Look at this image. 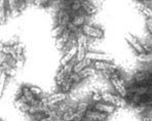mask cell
<instances>
[{"label": "cell", "mask_w": 152, "mask_h": 121, "mask_svg": "<svg viewBox=\"0 0 152 121\" xmlns=\"http://www.w3.org/2000/svg\"><path fill=\"white\" fill-rule=\"evenodd\" d=\"M77 55V45H74L72 46L68 51L64 53V55L62 57L61 59V62H60V65L62 66H65V65L69 64L70 62H72L73 60H75L74 58H76Z\"/></svg>", "instance_id": "obj_10"}, {"label": "cell", "mask_w": 152, "mask_h": 121, "mask_svg": "<svg viewBox=\"0 0 152 121\" xmlns=\"http://www.w3.org/2000/svg\"><path fill=\"white\" fill-rule=\"evenodd\" d=\"M66 29H67V27L59 26V25H58L57 27H55V28L53 29V35L55 37L59 38V37L61 36V35L65 32V31H66Z\"/></svg>", "instance_id": "obj_15"}, {"label": "cell", "mask_w": 152, "mask_h": 121, "mask_svg": "<svg viewBox=\"0 0 152 121\" xmlns=\"http://www.w3.org/2000/svg\"><path fill=\"white\" fill-rule=\"evenodd\" d=\"M93 64V60H88V59H84L83 60H81V62L79 63H76L75 66H74V70H73V72L74 73H80L83 69L88 68V67H91V65Z\"/></svg>", "instance_id": "obj_12"}, {"label": "cell", "mask_w": 152, "mask_h": 121, "mask_svg": "<svg viewBox=\"0 0 152 121\" xmlns=\"http://www.w3.org/2000/svg\"><path fill=\"white\" fill-rule=\"evenodd\" d=\"M69 81L71 82L72 84H75V83H78V82H80L81 81V77H80V75L78 73H74L73 72L72 74H71L70 76H69Z\"/></svg>", "instance_id": "obj_17"}, {"label": "cell", "mask_w": 152, "mask_h": 121, "mask_svg": "<svg viewBox=\"0 0 152 121\" xmlns=\"http://www.w3.org/2000/svg\"><path fill=\"white\" fill-rule=\"evenodd\" d=\"M29 87H30V90L32 91V93L37 98H39V100L43 98V91H42L41 88H39L37 86H29Z\"/></svg>", "instance_id": "obj_16"}, {"label": "cell", "mask_w": 152, "mask_h": 121, "mask_svg": "<svg viewBox=\"0 0 152 121\" xmlns=\"http://www.w3.org/2000/svg\"><path fill=\"white\" fill-rule=\"evenodd\" d=\"M147 28H148L149 32H150V35H151V37H152V21H151L150 19L147 20Z\"/></svg>", "instance_id": "obj_20"}, {"label": "cell", "mask_w": 152, "mask_h": 121, "mask_svg": "<svg viewBox=\"0 0 152 121\" xmlns=\"http://www.w3.org/2000/svg\"><path fill=\"white\" fill-rule=\"evenodd\" d=\"M84 119H86L84 115L76 112L75 110H72V108L62 116V120L65 121H83Z\"/></svg>", "instance_id": "obj_11"}, {"label": "cell", "mask_w": 152, "mask_h": 121, "mask_svg": "<svg viewBox=\"0 0 152 121\" xmlns=\"http://www.w3.org/2000/svg\"><path fill=\"white\" fill-rule=\"evenodd\" d=\"M136 84H152V74L147 71H141L134 75Z\"/></svg>", "instance_id": "obj_5"}, {"label": "cell", "mask_w": 152, "mask_h": 121, "mask_svg": "<svg viewBox=\"0 0 152 121\" xmlns=\"http://www.w3.org/2000/svg\"><path fill=\"white\" fill-rule=\"evenodd\" d=\"M84 117H86V120L88 121H106L107 118H108V115L105 113H102V112L89 109L86 113Z\"/></svg>", "instance_id": "obj_8"}, {"label": "cell", "mask_w": 152, "mask_h": 121, "mask_svg": "<svg viewBox=\"0 0 152 121\" xmlns=\"http://www.w3.org/2000/svg\"><path fill=\"white\" fill-rule=\"evenodd\" d=\"M126 40L127 41V43L132 46L136 51H137L139 55H144V53H147L146 50H145L144 46L141 44V42L138 39H136L134 36H132L131 34H126Z\"/></svg>", "instance_id": "obj_9"}, {"label": "cell", "mask_w": 152, "mask_h": 121, "mask_svg": "<svg viewBox=\"0 0 152 121\" xmlns=\"http://www.w3.org/2000/svg\"><path fill=\"white\" fill-rule=\"evenodd\" d=\"M93 67L97 71H108L109 73L118 70V67L112 62H94Z\"/></svg>", "instance_id": "obj_7"}, {"label": "cell", "mask_w": 152, "mask_h": 121, "mask_svg": "<svg viewBox=\"0 0 152 121\" xmlns=\"http://www.w3.org/2000/svg\"><path fill=\"white\" fill-rule=\"evenodd\" d=\"M91 109L96 110V111H99V112H102V113H105V114H107V115H109V114L114 113L117 108L112 106V105L108 104V103L99 102V103H95L94 105H91Z\"/></svg>", "instance_id": "obj_6"}, {"label": "cell", "mask_w": 152, "mask_h": 121, "mask_svg": "<svg viewBox=\"0 0 152 121\" xmlns=\"http://www.w3.org/2000/svg\"><path fill=\"white\" fill-rule=\"evenodd\" d=\"M86 58L93 62H112L113 58L110 55L102 52H96V51H86Z\"/></svg>", "instance_id": "obj_3"}, {"label": "cell", "mask_w": 152, "mask_h": 121, "mask_svg": "<svg viewBox=\"0 0 152 121\" xmlns=\"http://www.w3.org/2000/svg\"><path fill=\"white\" fill-rule=\"evenodd\" d=\"M88 15H86V12L83 10L82 8L79 12L75 13V15H72V21H71V24L73 26H75L76 28H80L81 29L83 26H86V20H88Z\"/></svg>", "instance_id": "obj_4"}, {"label": "cell", "mask_w": 152, "mask_h": 121, "mask_svg": "<svg viewBox=\"0 0 152 121\" xmlns=\"http://www.w3.org/2000/svg\"><path fill=\"white\" fill-rule=\"evenodd\" d=\"M91 100L93 101L94 103H99L101 102V101H103V98H102V93H99L97 90L94 91L93 95H91Z\"/></svg>", "instance_id": "obj_19"}, {"label": "cell", "mask_w": 152, "mask_h": 121, "mask_svg": "<svg viewBox=\"0 0 152 121\" xmlns=\"http://www.w3.org/2000/svg\"><path fill=\"white\" fill-rule=\"evenodd\" d=\"M96 69L94 68V67H88V68L83 69V70L81 71L80 73H78L80 75V77H81V79H84V78H88V76L91 75H94V74L96 73Z\"/></svg>", "instance_id": "obj_14"}, {"label": "cell", "mask_w": 152, "mask_h": 121, "mask_svg": "<svg viewBox=\"0 0 152 121\" xmlns=\"http://www.w3.org/2000/svg\"><path fill=\"white\" fill-rule=\"evenodd\" d=\"M72 21V15L71 12L68 10V8L65 6L64 8L58 12L57 15V24L59 26H64V27H68V25L71 23Z\"/></svg>", "instance_id": "obj_1"}, {"label": "cell", "mask_w": 152, "mask_h": 121, "mask_svg": "<svg viewBox=\"0 0 152 121\" xmlns=\"http://www.w3.org/2000/svg\"><path fill=\"white\" fill-rule=\"evenodd\" d=\"M72 83H71L70 81H69V79H67L66 81L64 82L63 84L61 85V90H62V93H67L69 90L71 89V87H72Z\"/></svg>", "instance_id": "obj_18"}, {"label": "cell", "mask_w": 152, "mask_h": 121, "mask_svg": "<svg viewBox=\"0 0 152 121\" xmlns=\"http://www.w3.org/2000/svg\"><path fill=\"white\" fill-rule=\"evenodd\" d=\"M91 106L88 102H79L77 105L75 106V111L78 113L82 114V115H86V113L91 109Z\"/></svg>", "instance_id": "obj_13"}, {"label": "cell", "mask_w": 152, "mask_h": 121, "mask_svg": "<svg viewBox=\"0 0 152 121\" xmlns=\"http://www.w3.org/2000/svg\"><path fill=\"white\" fill-rule=\"evenodd\" d=\"M82 33H83L86 36L88 37H91V38H102L104 36V31L100 28H96L94 26H91V25H86L81 28Z\"/></svg>", "instance_id": "obj_2"}]
</instances>
